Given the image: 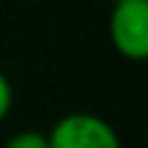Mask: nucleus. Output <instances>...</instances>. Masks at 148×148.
I'll use <instances>...</instances> for the list:
<instances>
[{
  "mask_svg": "<svg viewBox=\"0 0 148 148\" xmlns=\"http://www.w3.org/2000/svg\"><path fill=\"white\" fill-rule=\"evenodd\" d=\"M110 41L126 60L148 58V0H115L110 11Z\"/></svg>",
  "mask_w": 148,
  "mask_h": 148,
  "instance_id": "obj_1",
  "label": "nucleus"
},
{
  "mask_svg": "<svg viewBox=\"0 0 148 148\" xmlns=\"http://www.w3.org/2000/svg\"><path fill=\"white\" fill-rule=\"evenodd\" d=\"M49 148H121L118 132L96 112H69L47 132Z\"/></svg>",
  "mask_w": 148,
  "mask_h": 148,
  "instance_id": "obj_2",
  "label": "nucleus"
},
{
  "mask_svg": "<svg viewBox=\"0 0 148 148\" xmlns=\"http://www.w3.org/2000/svg\"><path fill=\"white\" fill-rule=\"evenodd\" d=\"M0 148H49V137L47 132H38V129H22V132L11 134L5 145Z\"/></svg>",
  "mask_w": 148,
  "mask_h": 148,
  "instance_id": "obj_3",
  "label": "nucleus"
},
{
  "mask_svg": "<svg viewBox=\"0 0 148 148\" xmlns=\"http://www.w3.org/2000/svg\"><path fill=\"white\" fill-rule=\"evenodd\" d=\"M11 107H14V88H11V79L0 71V123L8 118Z\"/></svg>",
  "mask_w": 148,
  "mask_h": 148,
  "instance_id": "obj_4",
  "label": "nucleus"
}]
</instances>
